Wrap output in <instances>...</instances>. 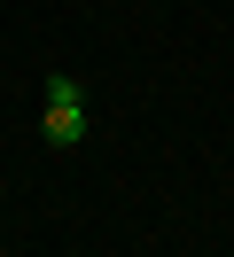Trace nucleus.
<instances>
[{
  "mask_svg": "<svg viewBox=\"0 0 234 257\" xmlns=\"http://www.w3.org/2000/svg\"><path fill=\"white\" fill-rule=\"evenodd\" d=\"M39 94H47V117H39L47 148H78V141H86V86H78L70 70H55Z\"/></svg>",
  "mask_w": 234,
  "mask_h": 257,
  "instance_id": "f257e3e1",
  "label": "nucleus"
},
{
  "mask_svg": "<svg viewBox=\"0 0 234 257\" xmlns=\"http://www.w3.org/2000/svg\"><path fill=\"white\" fill-rule=\"evenodd\" d=\"M0 257H8V249H0Z\"/></svg>",
  "mask_w": 234,
  "mask_h": 257,
  "instance_id": "f03ea898",
  "label": "nucleus"
}]
</instances>
